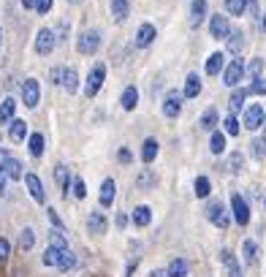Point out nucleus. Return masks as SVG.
<instances>
[{
	"label": "nucleus",
	"instance_id": "5701e85b",
	"mask_svg": "<svg viewBox=\"0 0 266 277\" xmlns=\"http://www.w3.org/2000/svg\"><path fill=\"white\" fill-rule=\"evenodd\" d=\"M120 103H122V109H125V112H133V109H136V103H139V90L136 87H125Z\"/></svg>",
	"mask_w": 266,
	"mask_h": 277
},
{
	"label": "nucleus",
	"instance_id": "37998d69",
	"mask_svg": "<svg viewBox=\"0 0 266 277\" xmlns=\"http://www.w3.org/2000/svg\"><path fill=\"white\" fill-rule=\"evenodd\" d=\"M247 73H250L253 76V79H255V76H261V71H263V60H261V57H255V60L250 63V65H247V68H244Z\"/></svg>",
	"mask_w": 266,
	"mask_h": 277
},
{
	"label": "nucleus",
	"instance_id": "a18cd8bd",
	"mask_svg": "<svg viewBox=\"0 0 266 277\" xmlns=\"http://www.w3.org/2000/svg\"><path fill=\"white\" fill-rule=\"evenodd\" d=\"M253 155L258 158V160L266 155V139H255V141H253Z\"/></svg>",
	"mask_w": 266,
	"mask_h": 277
},
{
	"label": "nucleus",
	"instance_id": "7ed1b4c3",
	"mask_svg": "<svg viewBox=\"0 0 266 277\" xmlns=\"http://www.w3.org/2000/svg\"><path fill=\"white\" fill-rule=\"evenodd\" d=\"M54 44H57V38H54V30H49V27H41L35 35V54H49L54 49Z\"/></svg>",
	"mask_w": 266,
	"mask_h": 277
},
{
	"label": "nucleus",
	"instance_id": "052dcab7",
	"mask_svg": "<svg viewBox=\"0 0 266 277\" xmlns=\"http://www.w3.org/2000/svg\"><path fill=\"white\" fill-rule=\"evenodd\" d=\"M68 3H82V0H68Z\"/></svg>",
	"mask_w": 266,
	"mask_h": 277
},
{
	"label": "nucleus",
	"instance_id": "8fccbe9b",
	"mask_svg": "<svg viewBox=\"0 0 266 277\" xmlns=\"http://www.w3.org/2000/svg\"><path fill=\"white\" fill-rule=\"evenodd\" d=\"M139 185H141V188H147V185H155V177H152L149 171H144V174L139 177Z\"/></svg>",
	"mask_w": 266,
	"mask_h": 277
},
{
	"label": "nucleus",
	"instance_id": "423d86ee",
	"mask_svg": "<svg viewBox=\"0 0 266 277\" xmlns=\"http://www.w3.org/2000/svg\"><path fill=\"white\" fill-rule=\"evenodd\" d=\"M242 76H244V65H242V60H234V63H228V65H225L223 82L228 84V87H236V84L242 82Z\"/></svg>",
	"mask_w": 266,
	"mask_h": 277
},
{
	"label": "nucleus",
	"instance_id": "c03bdc74",
	"mask_svg": "<svg viewBox=\"0 0 266 277\" xmlns=\"http://www.w3.org/2000/svg\"><path fill=\"white\" fill-rule=\"evenodd\" d=\"M250 93L255 95H266V79H261V76H255L253 84H250Z\"/></svg>",
	"mask_w": 266,
	"mask_h": 277
},
{
	"label": "nucleus",
	"instance_id": "4c0bfd02",
	"mask_svg": "<svg viewBox=\"0 0 266 277\" xmlns=\"http://www.w3.org/2000/svg\"><path fill=\"white\" fill-rule=\"evenodd\" d=\"M244 98H247V90H234V93H231V103H228V106H231V112H239L242 103H244Z\"/></svg>",
	"mask_w": 266,
	"mask_h": 277
},
{
	"label": "nucleus",
	"instance_id": "20e7f679",
	"mask_svg": "<svg viewBox=\"0 0 266 277\" xmlns=\"http://www.w3.org/2000/svg\"><path fill=\"white\" fill-rule=\"evenodd\" d=\"M179 112H182V93H177V90L166 93V98H163V114H166L168 120H177Z\"/></svg>",
	"mask_w": 266,
	"mask_h": 277
},
{
	"label": "nucleus",
	"instance_id": "864d4df0",
	"mask_svg": "<svg viewBox=\"0 0 266 277\" xmlns=\"http://www.w3.org/2000/svg\"><path fill=\"white\" fill-rule=\"evenodd\" d=\"M120 160H122V163H128V160H130V152H128V150H120Z\"/></svg>",
	"mask_w": 266,
	"mask_h": 277
},
{
	"label": "nucleus",
	"instance_id": "f257e3e1",
	"mask_svg": "<svg viewBox=\"0 0 266 277\" xmlns=\"http://www.w3.org/2000/svg\"><path fill=\"white\" fill-rule=\"evenodd\" d=\"M101 46V33L98 30H84L79 38H76V49L79 54H95Z\"/></svg>",
	"mask_w": 266,
	"mask_h": 277
},
{
	"label": "nucleus",
	"instance_id": "6e6552de",
	"mask_svg": "<svg viewBox=\"0 0 266 277\" xmlns=\"http://www.w3.org/2000/svg\"><path fill=\"white\" fill-rule=\"evenodd\" d=\"M206 217L212 220L217 228H228V212H225V207L220 201H212L206 209Z\"/></svg>",
	"mask_w": 266,
	"mask_h": 277
},
{
	"label": "nucleus",
	"instance_id": "39448f33",
	"mask_svg": "<svg viewBox=\"0 0 266 277\" xmlns=\"http://www.w3.org/2000/svg\"><path fill=\"white\" fill-rule=\"evenodd\" d=\"M22 101H25L27 109H35L38 106V101H41V87H38L35 79H25V84H22Z\"/></svg>",
	"mask_w": 266,
	"mask_h": 277
},
{
	"label": "nucleus",
	"instance_id": "f704fd0d",
	"mask_svg": "<svg viewBox=\"0 0 266 277\" xmlns=\"http://www.w3.org/2000/svg\"><path fill=\"white\" fill-rule=\"evenodd\" d=\"M217 125V112L215 109H209L201 120H198V128H204V131H212Z\"/></svg>",
	"mask_w": 266,
	"mask_h": 277
},
{
	"label": "nucleus",
	"instance_id": "b1692460",
	"mask_svg": "<svg viewBox=\"0 0 266 277\" xmlns=\"http://www.w3.org/2000/svg\"><path fill=\"white\" fill-rule=\"evenodd\" d=\"M87 228H90V234H103L106 231V217H103V212H90Z\"/></svg>",
	"mask_w": 266,
	"mask_h": 277
},
{
	"label": "nucleus",
	"instance_id": "cd10ccee",
	"mask_svg": "<svg viewBox=\"0 0 266 277\" xmlns=\"http://www.w3.org/2000/svg\"><path fill=\"white\" fill-rule=\"evenodd\" d=\"M168 277H187V261L185 258H174L168 264V269H166Z\"/></svg>",
	"mask_w": 266,
	"mask_h": 277
},
{
	"label": "nucleus",
	"instance_id": "c85d7f7f",
	"mask_svg": "<svg viewBox=\"0 0 266 277\" xmlns=\"http://www.w3.org/2000/svg\"><path fill=\"white\" fill-rule=\"evenodd\" d=\"M54 179H57V185H60L63 196H68V188H71V177H68V169H65V166H57V169H54Z\"/></svg>",
	"mask_w": 266,
	"mask_h": 277
},
{
	"label": "nucleus",
	"instance_id": "4be33fe9",
	"mask_svg": "<svg viewBox=\"0 0 266 277\" xmlns=\"http://www.w3.org/2000/svg\"><path fill=\"white\" fill-rule=\"evenodd\" d=\"M3 171L8 179H22V163H19L16 158H6L3 160Z\"/></svg>",
	"mask_w": 266,
	"mask_h": 277
},
{
	"label": "nucleus",
	"instance_id": "393cba45",
	"mask_svg": "<svg viewBox=\"0 0 266 277\" xmlns=\"http://www.w3.org/2000/svg\"><path fill=\"white\" fill-rule=\"evenodd\" d=\"M14 112H16V101L14 98H6L3 103H0V122L8 125V122L14 120Z\"/></svg>",
	"mask_w": 266,
	"mask_h": 277
},
{
	"label": "nucleus",
	"instance_id": "6e6d98bb",
	"mask_svg": "<svg viewBox=\"0 0 266 277\" xmlns=\"http://www.w3.org/2000/svg\"><path fill=\"white\" fill-rule=\"evenodd\" d=\"M125 223H128V217H125V215H117V226L125 228Z\"/></svg>",
	"mask_w": 266,
	"mask_h": 277
},
{
	"label": "nucleus",
	"instance_id": "2f4dec72",
	"mask_svg": "<svg viewBox=\"0 0 266 277\" xmlns=\"http://www.w3.org/2000/svg\"><path fill=\"white\" fill-rule=\"evenodd\" d=\"M27 144H30L27 150H30V155H33V158H41V155H44V133H33Z\"/></svg>",
	"mask_w": 266,
	"mask_h": 277
},
{
	"label": "nucleus",
	"instance_id": "58836bf2",
	"mask_svg": "<svg viewBox=\"0 0 266 277\" xmlns=\"http://www.w3.org/2000/svg\"><path fill=\"white\" fill-rule=\"evenodd\" d=\"M223 128H225V133H228V136H239V131H242V128H239V120H236L234 114H231V117H225V120H223Z\"/></svg>",
	"mask_w": 266,
	"mask_h": 277
},
{
	"label": "nucleus",
	"instance_id": "a19ab883",
	"mask_svg": "<svg viewBox=\"0 0 266 277\" xmlns=\"http://www.w3.org/2000/svg\"><path fill=\"white\" fill-rule=\"evenodd\" d=\"M49 245H52V247H57V250H65V247H68V242H65L63 231H52V236H49Z\"/></svg>",
	"mask_w": 266,
	"mask_h": 277
},
{
	"label": "nucleus",
	"instance_id": "de8ad7c7",
	"mask_svg": "<svg viewBox=\"0 0 266 277\" xmlns=\"http://www.w3.org/2000/svg\"><path fill=\"white\" fill-rule=\"evenodd\" d=\"M244 166V158H242V152H234L231 155V171H239Z\"/></svg>",
	"mask_w": 266,
	"mask_h": 277
},
{
	"label": "nucleus",
	"instance_id": "7c9ffc66",
	"mask_svg": "<svg viewBox=\"0 0 266 277\" xmlns=\"http://www.w3.org/2000/svg\"><path fill=\"white\" fill-rule=\"evenodd\" d=\"M209 150H212V155H220V152H225V133L215 131L212 139H209Z\"/></svg>",
	"mask_w": 266,
	"mask_h": 277
},
{
	"label": "nucleus",
	"instance_id": "0eeeda50",
	"mask_svg": "<svg viewBox=\"0 0 266 277\" xmlns=\"http://www.w3.org/2000/svg\"><path fill=\"white\" fill-rule=\"evenodd\" d=\"M231 209H234V220L239 226H247L250 223V207H247V201L242 196H234L231 198Z\"/></svg>",
	"mask_w": 266,
	"mask_h": 277
},
{
	"label": "nucleus",
	"instance_id": "aec40b11",
	"mask_svg": "<svg viewBox=\"0 0 266 277\" xmlns=\"http://www.w3.org/2000/svg\"><path fill=\"white\" fill-rule=\"evenodd\" d=\"M223 65H225V54H223V52H215V54L206 60V73H209V76H217V73L223 71Z\"/></svg>",
	"mask_w": 266,
	"mask_h": 277
},
{
	"label": "nucleus",
	"instance_id": "680f3d73",
	"mask_svg": "<svg viewBox=\"0 0 266 277\" xmlns=\"http://www.w3.org/2000/svg\"><path fill=\"white\" fill-rule=\"evenodd\" d=\"M263 27H266V16H263Z\"/></svg>",
	"mask_w": 266,
	"mask_h": 277
},
{
	"label": "nucleus",
	"instance_id": "4468645a",
	"mask_svg": "<svg viewBox=\"0 0 266 277\" xmlns=\"http://www.w3.org/2000/svg\"><path fill=\"white\" fill-rule=\"evenodd\" d=\"M60 84H63L68 93H76V90H79V73H76V68H63Z\"/></svg>",
	"mask_w": 266,
	"mask_h": 277
},
{
	"label": "nucleus",
	"instance_id": "6ab92c4d",
	"mask_svg": "<svg viewBox=\"0 0 266 277\" xmlns=\"http://www.w3.org/2000/svg\"><path fill=\"white\" fill-rule=\"evenodd\" d=\"M57 269H60V272H68V269H73V266H76V255L68 250V247H65V250H60V255H57Z\"/></svg>",
	"mask_w": 266,
	"mask_h": 277
},
{
	"label": "nucleus",
	"instance_id": "bf43d9fd",
	"mask_svg": "<svg viewBox=\"0 0 266 277\" xmlns=\"http://www.w3.org/2000/svg\"><path fill=\"white\" fill-rule=\"evenodd\" d=\"M261 125H263V131H266V114H263V122H261Z\"/></svg>",
	"mask_w": 266,
	"mask_h": 277
},
{
	"label": "nucleus",
	"instance_id": "ddd939ff",
	"mask_svg": "<svg viewBox=\"0 0 266 277\" xmlns=\"http://www.w3.org/2000/svg\"><path fill=\"white\" fill-rule=\"evenodd\" d=\"M114 196H117V182H114V179H103V185H101V196H98L101 207H111Z\"/></svg>",
	"mask_w": 266,
	"mask_h": 277
},
{
	"label": "nucleus",
	"instance_id": "412c9836",
	"mask_svg": "<svg viewBox=\"0 0 266 277\" xmlns=\"http://www.w3.org/2000/svg\"><path fill=\"white\" fill-rule=\"evenodd\" d=\"M204 16H206V0H193V6H190V25H201Z\"/></svg>",
	"mask_w": 266,
	"mask_h": 277
},
{
	"label": "nucleus",
	"instance_id": "e2e57ef3",
	"mask_svg": "<svg viewBox=\"0 0 266 277\" xmlns=\"http://www.w3.org/2000/svg\"><path fill=\"white\" fill-rule=\"evenodd\" d=\"M263 207H266V198H263Z\"/></svg>",
	"mask_w": 266,
	"mask_h": 277
},
{
	"label": "nucleus",
	"instance_id": "3c124183",
	"mask_svg": "<svg viewBox=\"0 0 266 277\" xmlns=\"http://www.w3.org/2000/svg\"><path fill=\"white\" fill-rule=\"evenodd\" d=\"M46 212H49V220L54 223V228H57V231H63V220L57 217V212H54V209H46Z\"/></svg>",
	"mask_w": 266,
	"mask_h": 277
},
{
	"label": "nucleus",
	"instance_id": "f3484780",
	"mask_svg": "<svg viewBox=\"0 0 266 277\" xmlns=\"http://www.w3.org/2000/svg\"><path fill=\"white\" fill-rule=\"evenodd\" d=\"M8 136H11V141H25L27 122L25 120H11V122H8Z\"/></svg>",
	"mask_w": 266,
	"mask_h": 277
},
{
	"label": "nucleus",
	"instance_id": "ea45409f",
	"mask_svg": "<svg viewBox=\"0 0 266 277\" xmlns=\"http://www.w3.org/2000/svg\"><path fill=\"white\" fill-rule=\"evenodd\" d=\"M57 255H60V250H57V247H46L44 250V255H41V261H44V266H54L57 264Z\"/></svg>",
	"mask_w": 266,
	"mask_h": 277
},
{
	"label": "nucleus",
	"instance_id": "4d7b16f0",
	"mask_svg": "<svg viewBox=\"0 0 266 277\" xmlns=\"http://www.w3.org/2000/svg\"><path fill=\"white\" fill-rule=\"evenodd\" d=\"M22 6H25V8H33V6H35V0H22Z\"/></svg>",
	"mask_w": 266,
	"mask_h": 277
},
{
	"label": "nucleus",
	"instance_id": "a211bd4d",
	"mask_svg": "<svg viewBox=\"0 0 266 277\" xmlns=\"http://www.w3.org/2000/svg\"><path fill=\"white\" fill-rule=\"evenodd\" d=\"M198 93H201V79H198V73H190L187 79H185L182 98H198Z\"/></svg>",
	"mask_w": 266,
	"mask_h": 277
},
{
	"label": "nucleus",
	"instance_id": "f8f14e48",
	"mask_svg": "<svg viewBox=\"0 0 266 277\" xmlns=\"http://www.w3.org/2000/svg\"><path fill=\"white\" fill-rule=\"evenodd\" d=\"M130 220H133V226H136V228H147L149 220H152V209H149L147 204H139L136 209H133Z\"/></svg>",
	"mask_w": 266,
	"mask_h": 277
},
{
	"label": "nucleus",
	"instance_id": "5fc2aeb1",
	"mask_svg": "<svg viewBox=\"0 0 266 277\" xmlns=\"http://www.w3.org/2000/svg\"><path fill=\"white\" fill-rule=\"evenodd\" d=\"M149 277H168V274H166L163 269H152V272H149Z\"/></svg>",
	"mask_w": 266,
	"mask_h": 277
},
{
	"label": "nucleus",
	"instance_id": "dca6fc26",
	"mask_svg": "<svg viewBox=\"0 0 266 277\" xmlns=\"http://www.w3.org/2000/svg\"><path fill=\"white\" fill-rule=\"evenodd\" d=\"M152 41H155V25H141L139 33H136V46H149Z\"/></svg>",
	"mask_w": 266,
	"mask_h": 277
},
{
	"label": "nucleus",
	"instance_id": "a878e982",
	"mask_svg": "<svg viewBox=\"0 0 266 277\" xmlns=\"http://www.w3.org/2000/svg\"><path fill=\"white\" fill-rule=\"evenodd\" d=\"M128 8H130L128 0H111V16H114V22H125Z\"/></svg>",
	"mask_w": 266,
	"mask_h": 277
},
{
	"label": "nucleus",
	"instance_id": "c756f323",
	"mask_svg": "<svg viewBox=\"0 0 266 277\" xmlns=\"http://www.w3.org/2000/svg\"><path fill=\"white\" fill-rule=\"evenodd\" d=\"M155 158H158V141L155 139H147L144 147H141V160H144V163H152Z\"/></svg>",
	"mask_w": 266,
	"mask_h": 277
},
{
	"label": "nucleus",
	"instance_id": "1a4fd4ad",
	"mask_svg": "<svg viewBox=\"0 0 266 277\" xmlns=\"http://www.w3.org/2000/svg\"><path fill=\"white\" fill-rule=\"evenodd\" d=\"M242 122H244L247 131L261 128V122H263V106H261V103H253V106L244 112V120H242Z\"/></svg>",
	"mask_w": 266,
	"mask_h": 277
},
{
	"label": "nucleus",
	"instance_id": "13d9d810",
	"mask_svg": "<svg viewBox=\"0 0 266 277\" xmlns=\"http://www.w3.org/2000/svg\"><path fill=\"white\" fill-rule=\"evenodd\" d=\"M0 44H3V27H0Z\"/></svg>",
	"mask_w": 266,
	"mask_h": 277
},
{
	"label": "nucleus",
	"instance_id": "bb28decb",
	"mask_svg": "<svg viewBox=\"0 0 266 277\" xmlns=\"http://www.w3.org/2000/svg\"><path fill=\"white\" fill-rule=\"evenodd\" d=\"M225 38H228V52H234V54H242V49H244V35H242V30H236V33H228Z\"/></svg>",
	"mask_w": 266,
	"mask_h": 277
},
{
	"label": "nucleus",
	"instance_id": "49530a36",
	"mask_svg": "<svg viewBox=\"0 0 266 277\" xmlns=\"http://www.w3.org/2000/svg\"><path fill=\"white\" fill-rule=\"evenodd\" d=\"M52 3H54V0H35V6H33V8L44 16V14H49V11H52Z\"/></svg>",
	"mask_w": 266,
	"mask_h": 277
},
{
	"label": "nucleus",
	"instance_id": "f03ea898",
	"mask_svg": "<svg viewBox=\"0 0 266 277\" xmlns=\"http://www.w3.org/2000/svg\"><path fill=\"white\" fill-rule=\"evenodd\" d=\"M103 79H106V68H103L101 63L92 65V71L87 76V84H84V95H87V98H95L98 90H101V84H103Z\"/></svg>",
	"mask_w": 266,
	"mask_h": 277
},
{
	"label": "nucleus",
	"instance_id": "603ef678",
	"mask_svg": "<svg viewBox=\"0 0 266 277\" xmlns=\"http://www.w3.org/2000/svg\"><path fill=\"white\" fill-rule=\"evenodd\" d=\"M6 185H8V177H6V171H3V166H0V196L6 193Z\"/></svg>",
	"mask_w": 266,
	"mask_h": 277
},
{
	"label": "nucleus",
	"instance_id": "9b49d317",
	"mask_svg": "<svg viewBox=\"0 0 266 277\" xmlns=\"http://www.w3.org/2000/svg\"><path fill=\"white\" fill-rule=\"evenodd\" d=\"M25 177V185H27V190H30V196L35 198L38 204H44L46 201V196H44V185H41V179H38L35 174H22Z\"/></svg>",
	"mask_w": 266,
	"mask_h": 277
},
{
	"label": "nucleus",
	"instance_id": "473e14b6",
	"mask_svg": "<svg viewBox=\"0 0 266 277\" xmlns=\"http://www.w3.org/2000/svg\"><path fill=\"white\" fill-rule=\"evenodd\" d=\"M242 255H244L247 264H255V261H258V247H255L253 239H244V242H242Z\"/></svg>",
	"mask_w": 266,
	"mask_h": 277
},
{
	"label": "nucleus",
	"instance_id": "79ce46f5",
	"mask_svg": "<svg viewBox=\"0 0 266 277\" xmlns=\"http://www.w3.org/2000/svg\"><path fill=\"white\" fill-rule=\"evenodd\" d=\"M71 188H73L71 193H73L76 198H84V196H87V185H84V179H79V177H76L73 182H71Z\"/></svg>",
	"mask_w": 266,
	"mask_h": 277
},
{
	"label": "nucleus",
	"instance_id": "9d476101",
	"mask_svg": "<svg viewBox=\"0 0 266 277\" xmlns=\"http://www.w3.org/2000/svg\"><path fill=\"white\" fill-rule=\"evenodd\" d=\"M209 33H212V38H225L228 33H231V25H228V16H223V14L212 16V22H209Z\"/></svg>",
	"mask_w": 266,
	"mask_h": 277
},
{
	"label": "nucleus",
	"instance_id": "72a5a7b5",
	"mask_svg": "<svg viewBox=\"0 0 266 277\" xmlns=\"http://www.w3.org/2000/svg\"><path fill=\"white\" fill-rule=\"evenodd\" d=\"M19 247H22V250H33L35 247V231L33 228H25V231L19 234Z\"/></svg>",
	"mask_w": 266,
	"mask_h": 277
},
{
	"label": "nucleus",
	"instance_id": "09e8293b",
	"mask_svg": "<svg viewBox=\"0 0 266 277\" xmlns=\"http://www.w3.org/2000/svg\"><path fill=\"white\" fill-rule=\"evenodd\" d=\"M8 255H11V245L6 239H0V261H8Z\"/></svg>",
	"mask_w": 266,
	"mask_h": 277
},
{
	"label": "nucleus",
	"instance_id": "c9c22d12",
	"mask_svg": "<svg viewBox=\"0 0 266 277\" xmlns=\"http://www.w3.org/2000/svg\"><path fill=\"white\" fill-rule=\"evenodd\" d=\"M225 8H228V14L242 16L244 8H247V0H225Z\"/></svg>",
	"mask_w": 266,
	"mask_h": 277
},
{
	"label": "nucleus",
	"instance_id": "e433bc0d",
	"mask_svg": "<svg viewBox=\"0 0 266 277\" xmlns=\"http://www.w3.org/2000/svg\"><path fill=\"white\" fill-rule=\"evenodd\" d=\"M193 188H196V196H198V198H206V196H209V190H212V185H209V179H206V177H198L196 182H193Z\"/></svg>",
	"mask_w": 266,
	"mask_h": 277
},
{
	"label": "nucleus",
	"instance_id": "2eb2a0df",
	"mask_svg": "<svg viewBox=\"0 0 266 277\" xmlns=\"http://www.w3.org/2000/svg\"><path fill=\"white\" fill-rule=\"evenodd\" d=\"M220 261L228 266V277H242V266H239V261L234 258L231 250H220Z\"/></svg>",
	"mask_w": 266,
	"mask_h": 277
}]
</instances>
